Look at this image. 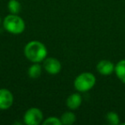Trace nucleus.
<instances>
[{
  "label": "nucleus",
  "instance_id": "obj_9",
  "mask_svg": "<svg viewBox=\"0 0 125 125\" xmlns=\"http://www.w3.org/2000/svg\"><path fill=\"white\" fill-rule=\"evenodd\" d=\"M42 73V67L40 62H33V64L28 68V76L32 79H37Z\"/></svg>",
  "mask_w": 125,
  "mask_h": 125
},
{
  "label": "nucleus",
  "instance_id": "obj_10",
  "mask_svg": "<svg viewBox=\"0 0 125 125\" xmlns=\"http://www.w3.org/2000/svg\"><path fill=\"white\" fill-rule=\"evenodd\" d=\"M115 72L117 78L125 84V59L119 61L115 66Z\"/></svg>",
  "mask_w": 125,
  "mask_h": 125
},
{
  "label": "nucleus",
  "instance_id": "obj_5",
  "mask_svg": "<svg viewBox=\"0 0 125 125\" xmlns=\"http://www.w3.org/2000/svg\"><path fill=\"white\" fill-rule=\"evenodd\" d=\"M43 68L50 75H57L62 70V64L60 61L55 57H46L44 60Z\"/></svg>",
  "mask_w": 125,
  "mask_h": 125
},
{
  "label": "nucleus",
  "instance_id": "obj_3",
  "mask_svg": "<svg viewBox=\"0 0 125 125\" xmlns=\"http://www.w3.org/2000/svg\"><path fill=\"white\" fill-rule=\"evenodd\" d=\"M96 78L94 74L90 72H83L75 77L74 87L78 92L86 93L91 90L95 86Z\"/></svg>",
  "mask_w": 125,
  "mask_h": 125
},
{
  "label": "nucleus",
  "instance_id": "obj_13",
  "mask_svg": "<svg viewBox=\"0 0 125 125\" xmlns=\"http://www.w3.org/2000/svg\"><path fill=\"white\" fill-rule=\"evenodd\" d=\"M106 121L109 124L111 125H117L119 123V116L116 112L113 111H110L106 114Z\"/></svg>",
  "mask_w": 125,
  "mask_h": 125
},
{
  "label": "nucleus",
  "instance_id": "obj_8",
  "mask_svg": "<svg viewBox=\"0 0 125 125\" xmlns=\"http://www.w3.org/2000/svg\"><path fill=\"white\" fill-rule=\"evenodd\" d=\"M82 98L80 94L78 93H74V94H70L66 100V105L70 110H76L79 108L82 104Z\"/></svg>",
  "mask_w": 125,
  "mask_h": 125
},
{
  "label": "nucleus",
  "instance_id": "obj_6",
  "mask_svg": "<svg viewBox=\"0 0 125 125\" xmlns=\"http://www.w3.org/2000/svg\"><path fill=\"white\" fill-rule=\"evenodd\" d=\"M14 103L13 94L7 88H0V110H7Z\"/></svg>",
  "mask_w": 125,
  "mask_h": 125
},
{
  "label": "nucleus",
  "instance_id": "obj_2",
  "mask_svg": "<svg viewBox=\"0 0 125 125\" xmlns=\"http://www.w3.org/2000/svg\"><path fill=\"white\" fill-rule=\"evenodd\" d=\"M4 28L10 33L20 34L23 33L26 28L25 21L18 15L10 14L3 21Z\"/></svg>",
  "mask_w": 125,
  "mask_h": 125
},
{
  "label": "nucleus",
  "instance_id": "obj_15",
  "mask_svg": "<svg viewBox=\"0 0 125 125\" xmlns=\"http://www.w3.org/2000/svg\"><path fill=\"white\" fill-rule=\"evenodd\" d=\"M2 23V20H1V17H0V24Z\"/></svg>",
  "mask_w": 125,
  "mask_h": 125
},
{
  "label": "nucleus",
  "instance_id": "obj_11",
  "mask_svg": "<svg viewBox=\"0 0 125 125\" xmlns=\"http://www.w3.org/2000/svg\"><path fill=\"white\" fill-rule=\"evenodd\" d=\"M60 120L62 122V124L64 125H71L76 120V116L75 113H73L72 111H65L64 113H62V115L61 116Z\"/></svg>",
  "mask_w": 125,
  "mask_h": 125
},
{
  "label": "nucleus",
  "instance_id": "obj_12",
  "mask_svg": "<svg viewBox=\"0 0 125 125\" xmlns=\"http://www.w3.org/2000/svg\"><path fill=\"white\" fill-rule=\"evenodd\" d=\"M21 5L18 0H10L8 3V10L10 14L18 15L21 11Z\"/></svg>",
  "mask_w": 125,
  "mask_h": 125
},
{
  "label": "nucleus",
  "instance_id": "obj_1",
  "mask_svg": "<svg viewBox=\"0 0 125 125\" xmlns=\"http://www.w3.org/2000/svg\"><path fill=\"white\" fill-rule=\"evenodd\" d=\"M47 48L39 40H31L24 47V55L32 62H40L47 57Z\"/></svg>",
  "mask_w": 125,
  "mask_h": 125
},
{
  "label": "nucleus",
  "instance_id": "obj_4",
  "mask_svg": "<svg viewBox=\"0 0 125 125\" xmlns=\"http://www.w3.org/2000/svg\"><path fill=\"white\" fill-rule=\"evenodd\" d=\"M44 119L41 110L36 107L29 108L23 116V123L27 125H38Z\"/></svg>",
  "mask_w": 125,
  "mask_h": 125
},
{
  "label": "nucleus",
  "instance_id": "obj_7",
  "mask_svg": "<svg viewBox=\"0 0 125 125\" xmlns=\"http://www.w3.org/2000/svg\"><path fill=\"white\" fill-rule=\"evenodd\" d=\"M98 72L100 75H109L115 70V66L112 62L109 60H101L98 62L96 66Z\"/></svg>",
  "mask_w": 125,
  "mask_h": 125
},
{
  "label": "nucleus",
  "instance_id": "obj_14",
  "mask_svg": "<svg viewBox=\"0 0 125 125\" xmlns=\"http://www.w3.org/2000/svg\"><path fill=\"white\" fill-rule=\"evenodd\" d=\"M42 123L44 125H61L62 122H61L60 118L57 117V116H49L45 121L42 122Z\"/></svg>",
  "mask_w": 125,
  "mask_h": 125
}]
</instances>
